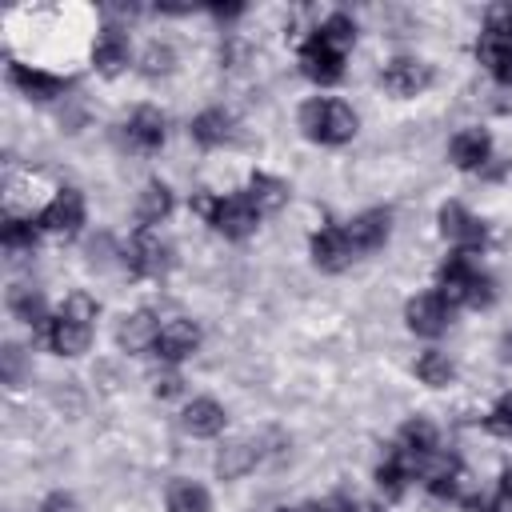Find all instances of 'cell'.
Listing matches in <instances>:
<instances>
[{
	"instance_id": "obj_1",
	"label": "cell",
	"mask_w": 512,
	"mask_h": 512,
	"mask_svg": "<svg viewBox=\"0 0 512 512\" xmlns=\"http://www.w3.org/2000/svg\"><path fill=\"white\" fill-rule=\"evenodd\" d=\"M436 292L452 308H488L496 300V280L476 264L472 252H448L436 268Z\"/></svg>"
},
{
	"instance_id": "obj_2",
	"label": "cell",
	"mask_w": 512,
	"mask_h": 512,
	"mask_svg": "<svg viewBox=\"0 0 512 512\" xmlns=\"http://www.w3.org/2000/svg\"><path fill=\"white\" fill-rule=\"evenodd\" d=\"M296 128L304 132V140L324 144V148H340L360 132V116L352 112L348 100L340 96H308L296 112Z\"/></svg>"
},
{
	"instance_id": "obj_3",
	"label": "cell",
	"mask_w": 512,
	"mask_h": 512,
	"mask_svg": "<svg viewBox=\"0 0 512 512\" xmlns=\"http://www.w3.org/2000/svg\"><path fill=\"white\" fill-rule=\"evenodd\" d=\"M192 208H196V212L208 220V228H212L216 236H224V240H248V236L260 228V220H264V212L252 204L248 192L196 196Z\"/></svg>"
},
{
	"instance_id": "obj_4",
	"label": "cell",
	"mask_w": 512,
	"mask_h": 512,
	"mask_svg": "<svg viewBox=\"0 0 512 512\" xmlns=\"http://www.w3.org/2000/svg\"><path fill=\"white\" fill-rule=\"evenodd\" d=\"M176 264L172 256V244H164L152 228H136L132 240L124 244V268L136 276V280H160L168 276Z\"/></svg>"
},
{
	"instance_id": "obj_5",
	"label": "cell",
	"mask_w": 512,
	"mask_h": 512,
	"mask_svg": "<svg viewBox=\"0 0 512 512\" xmlns=\"http://www.w3.org/2000/svg\"><path fill=\"white\" fill-rule=\"evenodd\" d=\"M84 220H88V204H84V192H80V188H60V192H56V196L36 212L40 232L60 236V240L80 236Z\"/></svg>"
},
{
	"instance_id": "obj_6",
	"label": "cell",
	"mask_w": 512,
	"mask_h": 512,
	"mask_svg": "<svg viewBox=\"0 0 512 512\" xmlns=\"http://www.w3.org/2000/svg\"><path fill=\"white\" fill-rule=\"evenodd\" d=\"M436 224H440V236L452 244V252H472L476 256L488 240L484 220L472 208H464L460 200H444L440 212H436Z\"/></svg>"
},
{
	"instance_id": "obj_7",
	"label": "cell",
	"mask_w": 512,
	"mask_h": 512,
	"mask_svg": "<svg viewBox=\"0 0 512 512\" xmlns=\"http://www.w3.org/2000/svg\"><path fill=\"white\" fill-rule=\"evenodd\" d=\"M432 80H436V72H432V64L420 60V56H392V60L380 68V88H384L388 96H396V100L420 96L424 88H432Z\"/></svg>"
},
{
	"instance_id": "obj_8",
	"label": "cell",
	"mask_w": 512,
	"mask_h": 512,
	"mask_svg": "<svg viewBox=\"0 0 512 512\" xmlns=\"http://www.w3.org/2000/svg\"><path fill=\"white\" fill-rule=\"evenodd\" d=\"M452 304L432 288V292H416L408 304H404V324H408V332L412 336H424V340H436V336H444L448 332V324H452Z\"/></svg>"
},
{
	"instance_id": "obj_9",
	"label": "cell",
	"mask_w": 512,
	"mask_h": 512,
	"mask_svg": "<svg viewBox=\"0 0 512 512\" xmlns=\"http://www.w3.org/2000/svg\"><path fill=\"white\" fill-rule=\"evenodd\" d=\"M344 60H348V52H340L336 44H328L320 32H312V36L300 44V72H304L312 84H320V88L344 80Z\"/></svg>"
},
{
	"instance_id": "obj_10",
	"label": "cell",
	"mask_w": 512,
	"mask_h": 512,
	"mask_svg": "<svg viewBox=\"0 0 512 512\" xmlns=\"http://www.w3.org/2000/svg\"><path fill=\"white\" fill-rule=\"evenodd\" d=\"M8 84H12L20 96H28V100L48 104V100H60L72 80H68V76H56V72H48V68L24 64V60H8Z\"/></svg>"
},
{
	"instance_id": "obj_11",
	"label": "cell",
	"mask_w": 512,
	"mask_h": 512,
	"mask_svg": "<svg viewBox=\"0 0 512 512\" xmlns=\"http://www.w3.org/2000/svg\"><path fill=\"white\" fill-rule=\"evenodd\" d=\"M44 344L56 352V356H68V360H76V356H84L88 348H92V324L88 320H76V316H68L64 308L60 312H52V320L44 324Z\"/></svg>"
},
{
	"instance_id": "obj_12",
	"label": "cell",
	"mask_w": 512,
	"mask_h": 512,
	"mask_svg": "<svg viewBox=\"0 0 512 512\" xmlns=\"http://www.w3.org/2000/svg\"><path fill=\"white\" fill-rule=\"evenodd\" d=\"M344 232H348V244H352L356 256L380 252L392 236V212L388 208H364L344 224Z\"/></svg>"
},
{
	"instance_id": "obj_13",
	"label": "cell",
	"mask_w": 512,
	"mask_h": 512,
	"mask_svg": "<svg viewBox=\"0 0 512 512\" xmlns=\"http://www.w3.org/2000/svg\"><path fill=\"white\" fill-rule=\"evenodd\" d=\"M308 256H312V264H316L320 272H344V268L356 260L344 224H324V228H316L312 240H308Z\"/></svg>"
},
{
	"instance_id": "obj_14",
	"label": "cell",
	"mask_w": 512,
	"mask_h": 512,
	"mask_svg": "<svg viewBox=\"0 0 512 512\" xmlns=\"http://www.w3.org/2000/svg\"><path fill=\"white\" fill-rule=\"evenodd\" d=\"M124 140H128V148L140 152V156L160 152L164 140H168V120H164V112L152 108V104H140V108L128 116V124H124Z\"/></svg>"
},
{
	"instance_id": "obj_15",
	"label": "cell",
	"mask_w": 512,
	"mask_h": 512,
	"mask_svg": "<svg viewBox=\"0 0 512 512\" xmlns=\"http://www.w3.org/2000/svg\"><path fill=\"white\" fill-rule=\"evenodd\" d=\"M196 348H200V324L180 316V320H168V324L160 328L152 356H156L160 364H184L188 356H196Z\"/></svg>"
},
{
	"instance_id": "obj_16",
	"label": "cell",
	"mask_w": 512,
	"mask_h": 512,
	"mask_svg": "<svg viewBox=\"0 0 512 512\" xmlns=\"http://www.w3.org/2000/svg\"><path fill=\"white\" fill-rule=\"evenodd\" d=\"M128 64H132V40H128V32L116 28V24H104L100 36H96V44H92V68L100 76H120Z\"/></svg>"
},
{
	"instance_id": "obj_17",
	"label": "cell",
	"mask_w": 512,
	"mask_h": 512,
	"mask_svg": "<svg viewBox=\"0 0 512 512\" xmlns=\"http://www.w3.org/2000/svg\"><path fill=\"white\" fill-rule=\"evenodd\" d=\"M448 160L460 172H484L492 164V136L484 128H460L448 140Z\"/></svg>"
},
{
	"instance_id": "obj_18",
	"label": "cell",
	"mask_w": 512,
	"mask_h": 512,
	"mask_svg": "<svg viewBox=\"0 0 512 512\" xmlns=\"http://www.w3.org/2000/svg\"><path fill=\"white\" fill-rule=\"evenodd\" d=\"M160 328H164V324L156 320V312H152V308H136V312L120 316V324H116V344H120V352H128V356L152 352V348H156Z\"/></svg>"
},
{
	"instance_id": "obj_19",
	"label": "cell",
	"mask_w": 512,
	"mask_h": 512,
	"mask_svg": "<svg viewBox=\"0 0 512 512\" xmlns=\"http://www.w3.org/2000/svg\"><path fill=\"white\" fill-rule=\"evenodd\" d=\"M224 424H228V412H224V404L212 400V396H196V400H188L184 412H180V428H184L188 436H196V440L220 436Z\"/></svg>"
},
{
	"instance_id": "obj_20",
	"label": "cell",
	"mask_w": 512,
	"mask_h": 512,
	"mask_svg": "<svg viewBox=\"0 0 512 512\" xmlns=\"http://www.w3.org/2000/svg\"><path fill=\"white\" fill-rule=\"evenodd\" d=\"M188 136L200 144V148H224L236 140V116L228 108H204L192 116L188 124Z\"/></svg>"
},
{
	"instance_id": "obj_21",
	"label": "cell",
	"mask_w": 512,
	"mask_h": 512,
	"mask_svg": "<svg viewBox=\"0 0 512 512\" xmlns=\"http://www.w3.org/2000/svg\"><path fill=\"white\" fill-rule=\"evenodd\" d=\"M412 476H416V464H412V456H408L400 444H396L392 452H384V460H380V464H376V472H372L376 488H380L388 500H400V496L408 492Z\"/></svg>"
},
{
	"instance_id": "obj_22",
	"label": "cell",
	"mask_w": 512,
	"mask_h": 512,
	"mask_svg": "<svg viewBox=\"0 0 512 512\" xmlns=\"http://www.w3.org/2000/svg\"><path fill=\"white\" fill-rule=\"evenodd\" d=\"M4 304H8V312H12L20 324H28L32 332H44V324L52 320L44 292L32 288V284H12V288L4 292Z\"/></svg>"
},
{
	"instance_id": "obj_23",
	"label": "cell",
	"mask_w": 512,
	"mask_h": 512,
	"mask_svg": "<svg viewBox=\"0 0 512 512\" xmlns=\"http://www.w3.org/2000/svg\"><path fill=\"white\" fill-rule=\"evenodd\" d=\"M400 448L412 456V464L420 468L424 460L440 456V428L428 420V416H408L404 428H400Z\"/></svg>"
},
{
	"instance_id": "obj_24",
	"label": "cell",
	"mask_w": 512,
	"mask_h": 512,
	"mask_svg": "<svg viewBox=\"0 0 512 512\" xmlns=\"http://www.w3.org/2000/svg\"><path fill=\"white\" fill-rule=\"evenodd\" d=\"M256 464H260V444L256 440H228V444H220L212 468H216L220 480H244Z\"/></svg>"
},
{
	"instance_id": "obj_25",
	"label": "cell",
	"mask_w": 512,
	"mask_h": 512,
	"mask_svg": "<svg viewBox=\"0 0 512 512\" xmlns=\"http://www.w3.org/2000/svg\"><path fill=\"white\" fill-rule=\"evenodd\" d=\"M172 208H176L172 188H168L164 180H148V184L140 188V196H136V228H152V224L168 220Z\"/></svg>"
},
{
	"instance_id": "obj_26",
	"label": "cell",
	"mask_w": 512,
	"mask_h": 512,
	"mask_svg": "<svg viewBox=\"0 0 512 512\" xmlns=\"http://www.w3.org/2000/svg\"><path fill=\"white\" fill-rule=\"evenodd\" d=\"M472 52H476V60L492 72V80H496V84L512 88V40H496V36L480 32Z\"/></svg>"
},
{
	"instance_id": "obj_27",
	"label": "cell",
	"mask_w": 512,
	"mask_h": 512,
	"mask_svg": "<svg viewBox=\"0 0 512 512\" xmlns=\"http://www.w3.org/2000/svg\"><path fill=\"white\" fill-rule=\"evenodd\" d=\"M164 508L168 512H212V496H208V488L200 480L176 476L164 488Z\"/></svg>"
},
{
	"instance_id": "obj_28",
	"label": "cell",
	"mask_w": 512,
	"mask_h": 512,
	"mask_svg": "<svg viewBox=\"0 0 512 512\" xmlns=\"http://www.w3.org/2000/svg\"><path fill=\"white\" fill-rule=\"evenodd\" d=\"M248 196H252V204L268 216V212H280L284 204H288V180H280V176H272V172H252L248 176V188H244Z\"/></svg>"
},
{
	"instance_id": "obj_29",
	"label": "cell",
	"mask_w": 512,
	"mask_h": 512,
	"mask_svg": "<svg viewBox=\"0 0 512 512\" xmlns=\"http://www.w3.org/2000/svg\"><path fill=\"white\" fill-rule=\"evenodd\" d=\"M0 244L8 256H32L36 244H40V224L36 220H24V216H4L0 224Z\"/></svg>"
},
{
	"instance_id": "obj_30",
	"label": "cell",
	"mask_w": 512,
	"mask_h": 512,
	"mask_svg": "<svg viewBox=\"0 0 512 512\" xmlns=\"http://www.w3.org/2000/svg\"><path fill=\"white\" fill-rule=\"evenodd\" d=\"M424 488H428V496H436V500H452V504H460V500L468 496V492H464V472H460L456 460L436 464V468L424 476Z\"/></svg>"
},
{
	"instance_id": "obj_31",
	"label": "cell",
	"mask_w": 512,
	"mask_h": 512,
	"mask_svg": "<svg viewBox=\"0 0 512 512\" xmlns=\"http://www.w3.org/2000/svg\"><path fill=\"white\" fill-rule=\"evenodd\" d=\"M412 372H416V380L428 384V388H448L452 376H456V364L448 360V352H440V348H424V352L416 356Z\"/></svg>"
},
{
	"instance_id": "obj_32",
	"label": "cell",
	"mask_w": 512,
	"mask_h": 512,
	"mask_svg": "<svg viewBox=\"0 0 512 512\" xmlns=\"http://www.w3.org/2000/svg\"><path fill=\"white\" fill-rule=\"evenodd\" d=\"M172 72H176V48L164 44V40H152V44L140 52V76L160 80V76H172Z\"/></svg>"
},
{
	"instance_id": "obj_33",
	"label": "cell",
	"mask_w": 512,
	"mask_h": 512,
	"mask_svg": "<svg viewBox=\"0 0 512 512\" xmlns=\"http://www.w3.org/2000/svg\"><path fill=\"white\" fill-rule=\"evenodd\" d=\"M316 32H320L328 44H336L340 52H348V48L356 44V20H352L348 12H332V16H324Z\"/></svg>"
},
{
	"instance_id": "obj_34",
	"label": "cell",
	"mask_w": 512,
	"mask_h": 512,
	"mask_svg": "<svg viewBox=\"0 0 512 512\" xmlns=\"http://www.w3.org/2000/svg\"><path fill=\"white\" fill-rule=\"evenodd\" d=\"M484 32L496 40H512V0H496L484 12Z\"/></svg>"
},
{
	"instance_id": "obj_35",
	"label": "cell",
	"mask_w": 512,
	"mask_h": 512,
	"mask_svg": "<svg viewBox=\"0 0 512 512\" xmlns=\"http://www.w3.org/2000/svg\"><path fill=\"white\" fill-rule=\"evenodd\" d=\"M484 432H492V436H508V440H512V392H504V396L488 408V416H484Z\"/></svg>"
},
{
	"instance_id": "obj_36",
	"label": "cell",
	"mask_w": 512,
	"mask_h": 512,
	"mask_svg": "<svg viewBox=\"0 0 512 512\" xmlns=\"http://www.w3.org/2000/svg\"><path fill=\"white\" fill-rule=\"evenodd\" d=\"M0 364H4V384L8 388H20V380H24V348L20 344H4Z\"/></svg>"
},
{
	"instance_id": "obj_37",
	"label": "cell",
	"mask_w": 512,
	"mask_h": 512,
	"mask_svg": "<svg viewBox=\"0 0 512 512\" xmlns=\"http://www.w3.org/2000/svg\"><path fill=\"white\" fill-rule=\"evenodd\" d=\"M60 308H64L68 316H76V320H88V324H92V320H96V312H100V304H96L88 292H68Z\"/></svg>"
},
{
	"instance_id": "obj_38",
	"label": "cell",
	"mask_w": 512,
	"mask_h": 512,
	"mask_svg": "<svg viewBox=\"0 0 512 512\" xmlns=\"http://www.w3.org/2000/svg\"><path fill=\"white\" fill-rule=\"evenodd\" d=\"M180 388H184V380H180L176 372H164V376H156V380H152V396H160V400L176 396Z\"/></svg>"
},
{
	"instance_id": "obj_39",
	"label": "cell",
	"mask_w": 512,
	"mask_h": 512,
	"mask_svg": "<svg viewBox=\"0 0 512 512\" xmlns=\"http://www.w3.org/2000/svg\"><path fill=\"white\" fill-rule=\"evenodd\" d=\"M300 512H352V504L340 496H328V500H308Z\"/></svg>"
},
{
	"instance_id": "obj_40",
	"label": "cell",
	"mask_w": 512,
	"mask_h": 512,
	"mask_svg": "<svg viewBox=\"0 0 512 512\" xmlns=\"http://www.w3.org/2000/svg\"><path fill=\"white\" fill-rule=\"evenodd\" d=\"M40 512H76V500H72L68 492H52V496L40 504Z\"/></svg>"
},
{
	"instance_id": "obj_41",
	"label": "cell",
	"mask_w": 512,
	"mask_h": 512,
	"mask_svg": "<svg viewBox=\"0 0 512 512\" xmlns=\"http://www.w3.org/2000/svg\"><path fill=\"white\" fill-rule=\"evenodd\" d=\"M208 12H212V16H220V20H224V16H240V12H244V4H212V8H208Z\"/></svg>"
},
{
	"instance_id": "obj_42",
	"label": "cell",
	"mask_w": 512,
	"mask_h": 512,
	"mask_svg": "<svg viewBox=\"0 0 512 512\" xmlns=\"http://www.w3.org/2000/svg\"><path fill=\"white\" fill-rule=\"evenodd\" d=\"M500 500H508V504H512V464L500 472Z\"/></svg>"
},
{
	"instance_id": "obj_43",
	"label": "cell",
	"mask_w": 512,
	"mask_h": 512,
	"mask_svg": "<svg viewBox=\"0 0 512 512\" xmlns=\"http://www.w3.org/2000/svg\"><path fill=\"white\" fill-rule=\"evenodd\" d=\"M496 352H500V360H504V364H512V328H508V332L500 336V344H496Z\"/></svg>"
},
{
	"instance_id": "obj_44",
	"label": "cell",
	"mask_w": 512,
	"mask_h": 512,
	"mask_svg": "<svg viewBox=\"0 0 512 512\" xmlns=\"http://www.w3.org/2000/svg\"><path fill=\"white\" fill-rule=\"evenodd\" d=\"M280 512H288V508H280Z\"/></svg>"
}]
</instances>
